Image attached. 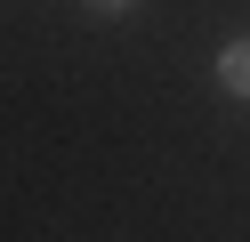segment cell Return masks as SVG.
<instances>
[{
  "label": "cell",
  "instance_id": "obj_1",
  "mask_svg": "<svg viewBox=\"0 0 250 242\" xmlns=\"http://www.w3.org/2000/svg\"><path fill=\"white\" fill-rule=\"evenodd\" d=\"M218 81H226V97H250V41L218 48Z\"/></svg>",
  "mask_w": 250,
  "mask_h": 242
},
{
  "label": "cell",
  "instance_id": "obj_2",
  "mask_svg": "<svg viewBox=\"0 0 250 242\" xmlns=\"http://www.w3.org/2000/svg\"><path fill=\"white\" fill-rule=\"evenodd\" d=\"M89 8H105V16H121V8H137V0H89Z\"/></svg>",
  "mask_w": 250,
  "mask_h": 242
}]
</instances>
